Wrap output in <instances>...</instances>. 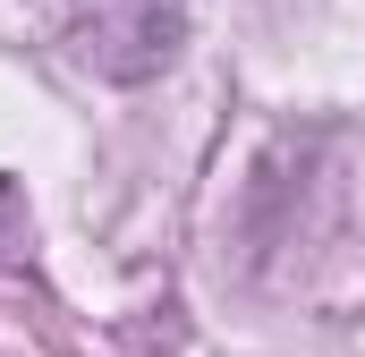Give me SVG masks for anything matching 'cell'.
<instances>
[{"instance_id":"obj_1","label":"cell","mask_w":365,"mask_h":357,"mask_svg":"<svg viewBox=\"0 0 365 357\" xmlns=\"http://www.w3.org/2000/svg\"><path fill=\"white\" fill-rule=\"evenodd\" d=\"M68 34L86 51L93 77L145 86L179 60L187 43V0H68Z\"/></svg>"}]
</instances>
